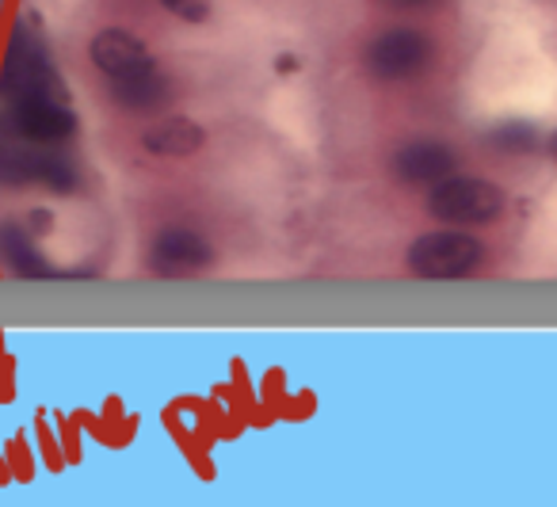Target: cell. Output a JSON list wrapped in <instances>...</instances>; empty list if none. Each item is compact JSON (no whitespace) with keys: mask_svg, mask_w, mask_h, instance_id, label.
Instances as JSON below:
<instances>
[{"mask_svg":"<svg viewBox=\"0 0 557 507\" xmlns=\"http://www.w3.org/2000/svg\"><path fill=\"white\" fill-rule=\"evenodd\" d=\"M35 96L70 100L62 77L54 73V62H50V50L42 42V35L32 32L27 24H16L9 39V54H4V70H0V100L20 103V100H35Z\"/></svg>","mask_w":557,"mask_h":507,"instance_id":"6da1fadb","label":"cell"},{"mask_svg":"<svg viewBox=\"0 0 557 507\" xmlns=\"http://www.w3.org/2000/svg\"><path fill=\"white\" fill-rule=\"evenodd\" d=\"M47 184L50 191L65 195L77 187V169L54 146L20 138L16 131L0 126V187H27Z\"/></svg>","mask_w":557,"mask_h":507,"instance_id":"7a4b0ae2","label":"cell"},{"mask_svg":"<svg viewBox=\"0 0 557 507\" xmlns=\"http://www.w3.org/2000/svg\"><path fill=\"white\" fill-rule=\"evenodd\" d=\"M504 207H508V199H504L500 187L470 176L440 180L428 195V214L447 225H488L504 214Z\"/></svg>","mask_w":557,"mask_h":507,"instance_id":"3957f363","label":"cell"},{"mask_svg":"<svg viewBox=\"0 0 557 507\" xmlns=\"http://www.w3.org/2000/svg\"><path fill=\"white\" fill-rule=\"evenodd\" d=\"M481 260H485V248L462 225L424 233L409 248V271L420 279H466L481 268Z\"/></svg>","mask_w":557,"mask_h":507,"instance_id":"277c9868","label":"cell"},{"mask_svg":"<svg viewBox=\"0 0 557 507\" xmlns=\"http://www.w3.org/2000/svg\"><path fill=\"white\" fill-rule=\"evenodd\" d=\"M363 62L374 81H409L435 62V47L428 35L412 27H389L367 47Z\"/></svg>","mask_w":557,"mask_h":507,"instance_id":"5b68a950","label":"cell"},{"mask_svg":"<svg viewBox=\"0 0 557 507\" xmlns=\"http://www.w3.org/2000/svg\"><path fill=\"white\" fill-rule=\"evenodd\" d=\"M0 126H9L20 138L39 141V146H58V141L77 134V115H73L70 100L35 96V100L4 103L0 108Z\"/></svg>","mask_w":557,"mask_h":507,"instance_id":"8992f818","label":"cell"},{"mask_svg":"<svg viewBox=\"0 0 557 507\" xmlns=\"http://www.w3.org/2000/svg\"><path fill=\"white\" fill-rule=\"evenodd\" d=\"M149 271L161 279H195L202 271L214 268V248H210L207 237H199L195 230H161L149 245L146 256Z\"/></svg>","mask_w":557,"mask_h":507,"instance_id":"52a82bcc","label":"cell"},{"mask_svg":"<svg viewBox=\"0 0 557 507\" xmlns=\"http://www.w3.org/2000/svg\"><path fill=\"white\" fill-rule=\"evenodd\" d=\"M88 54H92V65L108 81H131V77H141V73L157 70L146 42H141L138 35L123 32V27H108V32L96 35Z\"/></svg>","mask_w":557,"mask_h":507,"instance_id":"ba28073f","label":"cell"},{"mask_svg":"<svg viewBox=\"0 0 557 507\" xmlns=\"http://www.w3.org/2000/svg\"><path fill=\"white\" fill-rule=\"evenodd\" d=\"M458 157L443 141H409L394 153V176L405 184H440L455 176Z\"/></svg>","mask_w":557,"mask_h":507,"instance_id":"9c48e42d","label":"cell"},{"mask_svg":"<svg viewBox=\"0 0 557 507\" xmlns=\"http://www.w3.org/2000/svg\"><path fill=\"white\" fill-rule=\"evenodd\" d=\"M202 141H207V131L191 119H161L141 134V146L153 157H191L202 149Z\"/></svg>","mask_w":557,"mask_h":507,"instance_id":"30bf717a","label":"cell"},{"mask_svg":"<svg viewBox=\"0 0 557 507\" xmlns=\"http://www.w3.org/2000/svg\"><path fill=\"white\" fill-rule=\"evenodd\" d=\"M111 96H115L119 108L134 111V115H153L172 100V85L161 70H149L131 81H111Z\"/></svg>","mask_w":557,"mask_h":507,"instance_id":"8fae6325","label":"cell"},{"mask_svg":"<svg viewBox=\"0 0 557 507\" xmlns=\"http://www.w3.org/2000/svg\"><path fill=\"white\" fill-rule=\"evenodd\" d=\"M0 263L20 279H62V271L35 252V240L20 225H0Z\"/></svg>","mask_w":557,"mask_h":507,"instance_id":"7c38bea8","label":"cell"},{"mask_svg":"<svg viewBox=\"0 0 557 507\" xmlns=\"http://www.w3.org/2000/svg\"><path fill=\"white\" fill-rule=\"evenodd\" d=\"M488 146L500 149L508 157H519V153H531L539 146V131L531 123H500L488 131Z\"/></svg>","mask_w":557,"mask_h":507,"instance_id":"4fadbf2b","label":"cell"},{"mask_svg":"<svg viewBox=\"0 0 557 507\" xmlns=\"http://www.w3.org/2000/svg\"><path fill=\"white\" fill-rule=\"evenodd\" d=\"M161 9H169L172 16L187 20V24H202L210 16V0H161Z\"/></svg>","mask_w":557,"mask_h":507,"instance_id":"5bb4252c","label":"cell"},{"mask_svg":"<svg viewBox=\"0 0 557 507\" xmlns=\"http://www.w3.org/2000/svg\"><path fill=\"white\" fill-rule=\"evenodd\" d=\"M386 9H424V4H435V0H379Z\"/></svg>","mask_w":557,"mask_h":507,"instance_id":"9a60e30c","label":"cell"},{"mask_svg":"<svg viewBox=\"0 0 557 507\" xmlns=\"http://www.w3.org/2000/svg\"><path fill=\"white\" fill-rule=\"evenodd\" d=\"M549 153H554V161H557V131L549 134Z\"/></svg>","mask_w":557,"mask_h":507,"instance_id":"2e32d148","label":"cell"}]
</instances>
